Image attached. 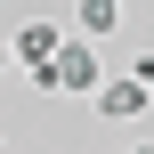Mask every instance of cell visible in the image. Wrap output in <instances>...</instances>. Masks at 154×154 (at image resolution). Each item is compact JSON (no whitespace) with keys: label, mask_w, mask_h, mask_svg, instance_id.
<instances>
[{"label":"cell","mask_w":154,"mask_h":154,"mask_svg":"<svg viewBox=\"0 0 154 154\" xmlns=\"http://www.w3.org/2000/svg\"><path fill=\"white\" fill-rule=\"evenodd\" d=\"M130 81H146V89H154V49H138V57H130Z\"/></svg>","instance_id":"obj_5"},{"label":"cell","mask_w":154,"mask_h":154,"mask_svg":"<svg viewBox=\"0 0 154 154\" xmlns=\"http://www.w3.org/2000/svg\"><path fill=\"white\" fill-rule=\"evenodd\" d=\"M114 24H122V0H73V32L81 41H106Z\"/></svg>","instance_id":"obj_4"},{"label":"cell","mask_w":154,"mask_h":154,"mask_svg":"<svg viewBox=\"0 0 154 154\" xmlns=\"http://www.w3.org/2000/svg\"><path fill=\"white\" fill-rule=\"evenodd\" d=\"M32 89H65V97H97V89H106L97 41H81V32H73V41L57 49V65H49V73H32Z\"/></svg>","instance_id":"obj_1"},{"label":"cell","mask_w":154,"mask_h":154,"mask_svg":"<svg viewBox=\"0 0 154 154\" xmlns=\"http://www.w3.org/2000/svg\"><path fill=\"white\" fill-rule=\"evenodd\" d=\"M130 154H154V138H138V146H130Z\"/></svg>","instance_id":"obj_7"},{"label":"cell","mask_w":154,"mask_h":154,"mask_svg":"<svg viewBox=\"0 0 154 154\" xmlns=\"http://www.w3.org/2000/svg\"><path fill=\"white\" fill-rule=\"evenodd\" d=\"M146 81H130V73H122V81H106V89H97V97H89V106H97V114H106V122H138V114H146Z\"/></svg>","instance_id":"obj_3"},{"label":"cell","mask_w":154,"mask_h":154,"mask_svg":"<svg viewBox=\"0 0 154 154\" xmlns=\"http://www.w3.org/2000/svg\"><path fill=\"white\" fill-rule=\"evenodd\" d=\"M65 41H73V32H65V24H57V16H24V24H16V41H8V49H16V65H24V73H49V65H57V49H65Z\"/></svg>","instance_id":"obj_2"},{"label":"cell","mask_w":154,"mask_h":154,"mask_svg":"<svg viewBox=\"0 0 154 154\" xmlns=\"http://www.w3.org/2000/svg\"><path fill=\"white\" fill-rule=\"evenodd\" d=\"M8 73H16V49H8V41H0V81H8Z\"/></svg>","instance_id":"obj_6"}]
</instances>
